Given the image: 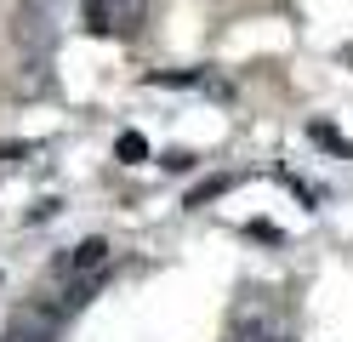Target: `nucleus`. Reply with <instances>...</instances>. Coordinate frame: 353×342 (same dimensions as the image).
Returning <instances> with one entry per match:
<instances>
[{
  "label": "nucleus",
  "mask_w": 353,
  "mask_h": 342,
  "mask_svg": "<svg viewBox=\"0 0 353 342\" xmlns=\"http://www.w3.org/2000/svg\"><path fill=\"white\" fill-rule=\"evenodd\" d=\"M114 6H120L125 17H143V6H148V0H114Z\"/></svg>",
  "instance_id": "0eeeda50"
},
{
  "label": "nucleus",
  "mask_w": 353,
  "mask_h": 342,
  "mask_svg": "<svg viewBox=\"0 0 353 342\" xmlns=\"http://www.w3.org/2000/svg\"><path fill=\"white\" fill-rule=\"evenodd\" d=\"M228 342H285V336L268 325V319H239V325L228 331Z\"/></svg>",
  "instance_id": "39448f33"
},
{
  "label": "nucleus",
  "mask_w": 353,
  "mask_h": 342,
  "mask_svg": "<svg viewBox=\"0 0 353 342\" xmlns=\"http://www.w3.org/2000/svg\"><path fill=\"white\" fill-rule=\"evenodd\" d=\"M57 40H63V0H17L12 6V52H17V91L23 97L52 86Z\"/></svg>",
  "instance_id": "f257e3e1"
},
{
  "label": "nucleus",
  "mask_w": 353,
  "mask_h": 342,
  "mask_svg": "<svg viewBox=\"0 0 353 342\" xmlns=\"http://www.w3.org/2000/svg\"><path fill=\"white\" fill-rule=\"evenodd\" d=\"M114 154L125 160V166H143V160H148V143H143L137 131H120V137H114Z\"/></svg>",
  "instance_id": "423d86ee"
},
{
  "label": "nucleus",
  "mask_w": 353,
  "mask_h": 342,
  "mask_svg": "<svg viewBox=\"0 0 353 342\" xmlns=\"http://www.w3.org/2000/svg\"><path fill=\"white\" fill-rule=\"evenodd\" d=\"M80 23L92 35H108L114 29V0H80Z\"/></svg>",
  "instance_id": "20e7f679"
},
{
  "label": "nucleus",
  "mask_w": 353,
  "mask_h": 342,
  "mask_svg": "<svg viewBox=\"0 0 353 342\" xmlns=\"http://www.w3.org/2000/svg\"><path fill=\"white\" fill-rule=\"evenodd\" d=\"M57 325H63V319H52V308L17 303L6 314V325H0V342H57Z\"/></svg>",
  "instance_id": "f03ea898"
},
{
  "label": "nucleus",
  "mask_w": 353,
  "mask_h": 342,
  "mask_svg": "<svg viewBox=\"0 0 353 342\" xmlns=\"http://www.w3.org/2000/svg\"><path fill=\"white\" fill-rule=\"evenodd\" d=\"M103 263H108V245L103 240H80L69 257H63V274H103Z\"/></svg>",
  "instance_id": "7ed1b4c3"
}]
</instances>
